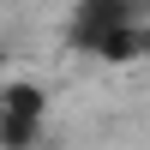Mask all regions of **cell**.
Instances as JSON below:
<instances>
[{
  "label": "cell",
  "mask_w": 150,
  "mask_h": 150,
  "mask_svg": "<svg viewBox=\"0 0 150 150\" xmlns=\"http://www.w3.org/2000/svg\"><path fill=\"white\" fill-rule=\"evenodd\" d=\"M144 30H150V24H144Z\"/></svg>",
  "instance_id": "obj_2"
},
{
  "label": "cell",
  "mask_w": 150,
  "mask_h": 150,
  "mask_svg": "<svg viewBox=\"0 0 150 150\" xmlns=\"http://www.w3.org/2000/svg\"><path fill=\"white\" fill-rule=\"evenodd\" d=\"M48 126L42 84H0V150H30Z\"/></svg>",
  "instance_id": "obj_1"
}]
</instances>
